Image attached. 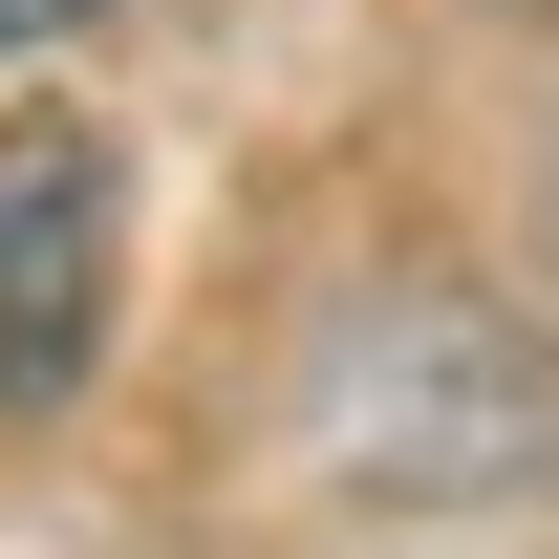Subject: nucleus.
I'll return each instance as SVG.
<instances>
[{"instance_id":"nucleus-3","label":"nucleus","mask_w":559,"mask_h":559,"mask_svg":"<svg viewBox=\"0 0 559 559\" xmlns=\"http://www.w3.org/2000/svg\"><path fill=\"white\" fill-rule=\"evenodd\" d=\"M108 0H0V66H44V44H86Z\"/></svg>"},{"instance_id":"nucleus-4","label":"nucleus","mask_w":559,"mask_h":559,"mask_svg":"<svg viewBox=\"0 0 559 559\" xmlns=\"http://www.w3.org/2000/svg\"><path fill=\"white\" fill-rule=\"evenodd\" d=\"M538 280H559V151H538Z\"/></svg>"},{"instance_id":"nucleus-1","label":"nucleus","mask_w":559,"mask_h":559,"mask_svg":"<svg viewBox=\"0 0 559 559\" xmlns=\"http://www.w3.org/2000/svg\"><path fill=\"white\" fill-rule=\"evenodd\" d=\"M280 430L345 516H538L559 495V345L495 323L474 280H345L301 323Z\"/></svg>"},{"instance_id":"nucleus-2","label":"nucleus","mask_w":559,"mask_h":559,"mask_svg":"<svg viewBox=\"0 0 559 559\" xmlns=\"http://www.w3.org/2000/svg\"><path fill=\"white\" fill-rule=\"evenodd\" d=\"M108 323H130V151L86 108H22L0 130V430H66L108 388Z\"/></svg>"},{"instance_id":"nucleus-5","label":"nucleus","mask_w":559,"mask_h":559,"mask_svg":"<svg viewBox=\"0 0 559 559\" xmlns=\"http://www.w3.org/2000/svg\"><path fill=\"white\" fill-rule=\"evenodd\" d=\"M516 22H559V0H516Z\"/></svg>"}]
</instances>
